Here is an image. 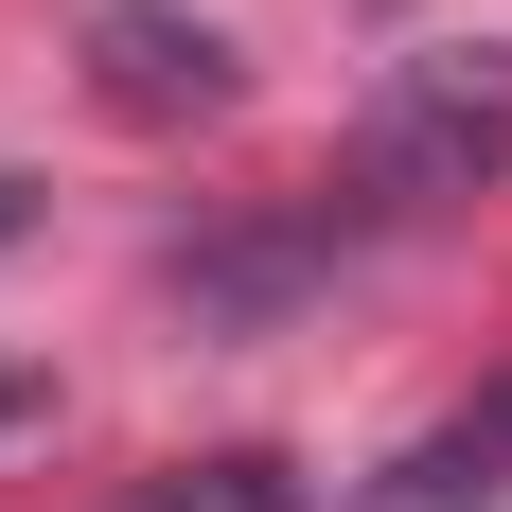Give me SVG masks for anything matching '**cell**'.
I'll return each mask as SVG.
<instances>
[{"instance_id": "4", "label": "cell", "mask_w": 512, "mask_h": 512, "mask_svg": "<svg viewBox=\"0 0 512 512\" xmlns=\"http://www.w3.org/2000/svg\"><path fill=\"white\" fill-rule=\"evenodd\" d=\"M142 512H301V477L283 460H177V477H142Z\"/></svg>"}, {"instance_id": "3", "label": "cell", "mask_w": 512, "mask_h": 512, "mask_svg": "<svg viewBox=\"0 0 512 512\" xmlns=\"http://www.w3.org/2000/svg\"><path fill=\"white\" fill-rule=\"evenodd\" d=\"M389 495H407V512H460V495H512V389H495V407H460V424H424L407 460H389Z\"/></svg>"}, {"instance_id": "1", "label": "cell", "mask_w": 512, "mask_h": 512, "mask_svg": "<svg viewBox=\"0 0 512 512\" xmlns=\"http://www.w3.org/2000/svg\"><path fill=\"white\" fill-rule=\"evenodd\" d=\"M495 177H512V53L495 36H442V53H407V71L354 106L336 177H318L283 230H301L318 265H354V248H389V230H442V212L495 195Z\"/></svg>"}, {"instance_id": "5", "label": "cell", "mask_w": 512, "mask_h": 512, "mask_svg": "<svg viewBox=\"0 0 512 512\" xmlns=\"http://www.w3.org/2000/svg\"><path fill=\"white\" fill-rule=\"evenodd\" d=\"M18 424H53V371H0V442H18Z\"/></svg>"}, {"instance_id": "2", "label": "cell", "mask_w": 512, "mask_h": 512, "mask_svg": "<svg viewBox=\"0 0 512 512\" xmlns=\"http://www.w3.org/2000/svg\"><path fill=\"white\" fill-rule=\"evenodd\" d=\"M89 89L124 106V124H212L248 71H230V36L177 18V0H106V18H89Z\"/></svg>"}, {"instance_id": "6", "label": "cell", "mask_w": 512, "mask_h": 512, "mask_svg": "<svg viewBox=\"0 0 512 512\" xmlns=\"http://www.w3.org/2000/svg\"><path fill=\"white\" fill-rule=\"evenodd\" d=\"M18 212H36V195H18V177H0V248H18Z\"/></svg>"}]
</instances>
